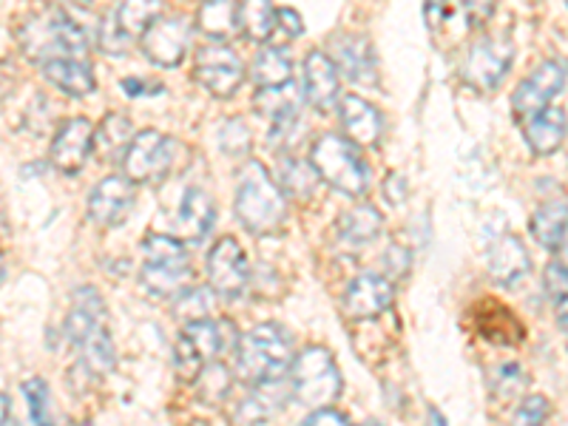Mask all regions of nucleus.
Listing matches in <instances>:
<instances>
[{"instance_id":"nucleus-1","label":"nucleus","mask_w":568,"mask_h":426,"mask_svg":"<svg viewBox=\"0 0 568 426\" xmlns=\"http://www.w3.org/2000/svg\"><path fill=\"white\" fill-rule=\"evenodd\" d=\"M65 338L80 353V364L91 375H105L114 369L116 349L105 327V302L91 284L74 291L71 313L65 318Z\"/></svg>"},{"instance_id":"nucleus-2","label":"nucleus","mask_w":568,"mask_h":426,"mask_svg":"<svg viewBox=\"0 0 568 426\" xmlns=\"http://www.w3.org/2000/svg\"><path fill=\"white\" fill-rule=\"evenodd\" d=\"M236 220L253 236H273L287 222V200L284 191L262 162L251 160L236 180V200H233Z\"/></svg>"},{"instance_id":"nucleus-3","label":"nucleus","mask_w":568,"mask_h":426,"mask_svg":"<svg viewBox=\"0 0 568 426\" xmlns=\"http://www.w3.org/2000/svg\"><path fill=\"white\" fill-rule=\"evenodd\" d=\"M18 43L32 63L43 65L54 58H83L89 52V38L78 20L60 7H45L32 12L18 29Z\"/></svg>"},{"instance_id":"nucleus-4","label":"nucleus","mask_w":568,"mask_h":426,"mask_svg":"<svg viewBox=\"0 0 568 426\" xmlns=\"http://www.w3.org/2000/svg\"><path fill=\"white\" fill-rule=\"evenodd\" d=\"M293 338L276 322L258 324L236 342V373L247 384H278L291 373Z\"/></svg>"},{"instance_id":"nucleus-5","label":"nucleus","mask_w":568,"mask_h":426,"mask_svg":"<svg viewBox=\"0 0 568 426\" xmlns=\"http://www.w3.org/2000/svg\"><path fill=\"white\" fill-rule=\"evenodd\" d=\"M142 287L156 298L176 296L191 282V258L185 242L171 233H149L142 242Z\"/></svg>"},{"instance_id":"nucleus-6","label":"nucleus","mask_w":568,"mask_h":426,"mask_svg":"<svg viewBox=\"0 0 568 426\" xmlns=\"http://www.w3.org/2000/svg\"><path fill=\"white\" fill-rule=\"evenodd\" d=\"M311 165L318 180L327 182L347 196L364 194L369 187L367 162L358 154V145L338 134H324L311 149Z\"/></svg>"},{"instance_id":"nucleus-7","label":"nucleus","mask_w":568,"mask_h":426,"mask_svg":"<svg viewBox=\"0 0 568 426\" xmlns=\"http://www.w3.org/2000/svg\"><path fill=\"white\" fill-rule=\"evenodd\" d=\"M291 378L293 398L304 407H329L342 395V373L333 353L324 347H307L293 355Z\"/></svg>"},{"instance_id":"nucleus-8","label":"nucleus","mask_w":568,"mask_h":426,"mask_svg":"<svg viewBox=\"0 0 568 426\" xmlns=\"http://www.w3.org/2000/svg\"><path fill=\"white\" fill-rule=\"evenodd\" d=\"M176 162V142L162 131H140L123 151V174L134 185H160L171 176Z\"/></svg>"},{"instance_id":"nucleus-9","label":"nucleus","mask_w":568,"mask_h":426,"mask_svg":"<svg viewBox=\"0 0 568 426\" xmlns=\"http://www.w3.org/2000/svg\"><path fill=\"white\" fill-rule=\"evenodd\" d=\"M227 324L231 322H213V318L187 324L185 333H182L174 349V369L182 382L194 384L200 369L205 367V364L211 362L213 355L220 353L222 347H225Z\"/></svg>"},{"instance_id":"nucleus-10","label":"nucleus","mask_w":568,"mask_h":426,"mask_svg":"<svg viewBox=\"0 0 568 426\" xmlns=\"http://www.w3.org/2000/svg\"><path fill=\"white\" fill-rule=\"evenodd\" d=\"M194 78L213 98H233L245 80V65L231 45L213 43L200 49L194 58Z\"/></svg>"},{"instance_id":"nucleus-11","label":"nucleus","mask_w":568,"mask_h":426,"mask_svg":"<svg viewBox=\"0 0 568 426\" xmlns=\"http://www.w3.org/2000/svg\"><path fill=\"white\" fill-rule=\"evenodd\" d=\"M207 282L211 291L220 296L236 298L247 291L251 282V265H247V253L233 236H222L207 253Z\"/></svg>"},{"instance_id":"nucleus-12","label":"nucleus","mask_w":568,"mask_h":426,"mask_svg":"<svg viewBox=\"0 0 568 426\" xmlns=\"http://www.w3.org/2000/svg\"><path fill=\"white\" fill-rule=\"evenodd\" d=\"M511 58H515V49L506 38H486L480 43H475L469 49L464 60V74L466 83L478 91H495L497 85L504 83V78L511 69Z\"/></svg>"},{"instance_id":"nucleus-13","label":"nucleus","mask_w":568,"mask_h":426,"mask_svg":"<svg viewBox=\"0 0 568 426\" xmlns=\"http://www.w3.org/2000/svg\"><path fill=\"white\" fill-rule=\"evenodd\" d=\"M142 52L160 69H176L185 60L191 43V23L180 14L174 18H156L151 29L142 34Z\"/></svg>"},{"instance_id":"nucleus-14","label":"nucleus","mask_w":568,"mask_h":426,"mask_svg":"<svg viewBox=\"0 0 568 426\" xmlns=\"http://www.w3.org/2000/svg\"><path fill=\"white\" fill-rule=\"evenodd\" d=\"M562 91H566V65H562V60L540 63L524 83L517 85L515 100H511L517 120H524V116L555 103V98H560Z\"/></svg>"},{"instance_id":"nucleus-15","label":"nucleus","mask_w":568,"mask_h":426,"mask_svg":"<svg viewBox=\"0 0 568 426\" xmlns=\"http://www.w3.org/2000/svg\"><path fill=\"white\" fill-rule=\"evenodd\" d=\"M134 182L125 176H105L89 194V220L98 227H120L134 207Z\"/></svg>"},{"instance_id":"nucleus-16","label":"nucleus","mask_w":568,"mask_h":426,"mask_svg":"<svg viewBox=\"0 0 568 426\" xmlns=\"http://www.w3.org/2000/svg\"><path fill=\"white\" fill-rule=\"evenodd\" d=\"M94 151V129L85 116H71L58 129L52 140L54 169L65 176H74L85 169Z\"/></svg>"},{"instance_id":"nucleus-17","label":"nucleus","mask_w":568,"mask_h":426,"mask_svg":"<svg viewBox=\"0 0 568 426\" xmlns=\"http://www.w3.org/2000/svg\"><path fill=\"white\" fill-rule=\"evenodd\" d=\"M256 111L262 116H267L273 123V142L282 140V145L287 142V136L298 129V111H302V91L293 80L282 85H271V89H258L256 100H253Z\"/></svg>"},{"instance_id":"nucleus-18","label":"nucleus","mask_w":568,"mask_h":426,"mask_svg":"<svg viewBox=\"0 0 568 426\" xmlns=\"http://www.w3.org/2000/svg\"><path fill=\"white\" fill-rule=\"evenodd\" d=\"M395 298V287L389 278L378 276V273H362L358 278L347 284L344 293V311L353 322H364V318L382 316L389 311V304Z\"/></svg>"},{"instance_id":"nucleus-19","label":"nucleus","mask_w":568,"mask_h":426,"mask_svg":"<svg viewBox=\"0 0 568 426\" xmlns=\"http://www.w3.org/2000/svg\"><path fill=\"white\" fill-rule=\"evenodd\" d=\"M338 69L333 63V58L324 52H311L304 58V100L313 105L316 111H329L338 100Z\"/></svg>"},{"instance_id":"nucleus-20","label":"nucleus","mask_w":568,"mask_h":426,"mask_svg":"<svg viewBox=\"0 0 568 426\" xmlns=\"http://www.w3.org/2000/svg\"><path fill=\"white\" fill-rule=\"evenodd\" d=\"M338 114H342V125L347 131V140L358 149H375L384 136V116L382 111L369 105L364 98H355L347 94L338 105Z\"/></svg>"},{"instance_id":"nucleus-21","label":"nucleus","mask_w":568,"mask_h":426,"mask_svg":"<svg viewBox=\"0 0 568 426\" xmlns=\"http://www.w3.org/2000/svg\"><path fill=\"white\" fill-rule=\"evenodd\" d=\"M520 125H524V136L535 154H557L562 149V142H566V111L560 105L549 103L546 109L524 116Z\"/></svg>"},{"instance_id":"nucleus-22","label":"nucleus","mask_w":568,"mask_h":426,"mask_svg":"<svg viewBox=\"0 0 568 426\" xmlns=\"http://www.w3.org/2000/svg\"><path fill=\"white\" fill-rule=\"evenodd\" d=\"M333 63L358 85H375V52L362 34H338L333 43Z\"/></svg>"},{"instance_id":"nucleus-23","label":"nucleus","mask_w":568,"mask_h":426,"mask_svg":"<svg viewBox=\"0 0 568 426\" xmlns=\"http://www.w3.org/2000/svg\"><path fill=\"white\" fill-rule=\"evenodd\" d=\"M489 276L491 282L504 284V287H511L517 284L520 278L529 273L531 267V258L529 251L524 247V242L517 240V236H500V240L491 242L489 247Z\"/></svg>"},{"instance_id":"nucleus-24","label":"nucleus","mask_w":568,"mask_h":426,"mask_svg":"<svg viewBox=\"0 0 568 426\" xmlns=\"http://www.w3.org/2000/svg\"><path fill=\"white\" fill-rule=\"evenodd\" d=\"M213 220H216V207H213L211 196L202 187H187L185 196H182L180 216H176V231H180L176 240L194 242L196 245V242L207 236Z\"/></svg>"},{"instance_id":"nucleus-25","label":"nucleus","mask_w":568,"mask_h":426,"mask_svg":"<svg viewBox=\"0 0 568 426\" xmlns=\"http://www.w3.org/2000/svg\"><path fill=\"white\" fill-rule=\"evenodd\" d=\"M45 80L69 98H85L94 91V71L80 58H54L43 63Z\"/></svg>"},{"instance_id":"nucleus-26","label":"nucleus","mask_w":568,"mask_h":426,"mask_svg":"<svg viewBox=\"0 0 568 426\" xmlns=\"http://www.w3.org/2000/svg\"><path fill=\"white\" fill-rule=\"evenodd\" d=\"M382 231H384L382 213L369 205L353 207V211H347L342 220H338V240H342V245L349 247V251L367 247L369 242H375L378 236H382Z\"/></svg>"},{"instance_id":"nucleus-27","label":"nucleus","mask_w":568,"mask_h":426,"mask_svg":"<svg viewBox=\"0 0 568 426\" xmlns=\"http://www.w3.org/2000/svg\"><path fill=\"white\" fill-rule=\"evenodd\" d=\"M162 9H165V0H123L111 12V18H114L120 34L129 43H134V40H140L142 34L149 32L156 18H162Z\"/></svg>"},{"instance_id":"nucleus-28","label":"nucleus","mask_w":568,"mask_h":426,"mask_svg":"<svg viewBox=\"0 0 568 426\" xmlns=\"http://www.w3.org/2000/svg\"><path fill=\"white\" fill-rule=\"evenodd\" d=\"M529 227L537 245L551 253H560L566 247V202L555 200L537 207Z\"/></svg>"},{"instance_id":"nucleus-29","label":"nucleus","mask_w":568,"mask_h":426,"mask_svg":"<svg viewBox=\"0 0 568 426\" xmlns=\"http://www.w3.org/2000/svg\"><path fill=\"white\" fill-rule=\"evenodd\" d=\"M276 9L271 0H240L236 3V32L251 43H265L273 34Z\"/></svg>"},{"instance_id":"nucleus-30","label":"nucleus","mask_w":568,"mask_h":426,"mask_svg":"<svg viewBox=\"0 0 568 426\" xmlns=\"http://www.w3.org/2000/svg\"><path fill=\"white\" fill-rule=\"evenodd\" d=\"M251 78L256 83V89H271V85H282L287 80H293V60L291 54L276 49V45H267L253 58Z\"/></svg>"},{"instance_id":"nucleus-31","label":"nucleus","mask_w":568,"mask_h":426,"mask_svg":"<svg viewBox=\"0 0 568 426\" xmlns=\"http://www.w3.org/2000/svg\"><path fill=\"white\" fill-rule=\"evenodd\" d=\"M196 29L211 40H227L236 32V3L233 0H205L196 12Z\"/></svg>"},{"instance_id":"nucleus-32","label":"nucleus","mask_w":568,"mask_h":426,"mask_svg":"<svg viewBox=\"0 0 568 426\" xmlns=\"http://www.w3.org/2000/svg\"><path fill=\"white\" fill-rule=\"evenodd\" d=\"M318 185V174L311 165V160H296L287 156L282 160V191L296 196V200H311Z\"/></svg>"},{"instance_id":"nucleus-33","label":"nucleus","mask_w":568,"mask_h":426,"mask_svg":"<svg viewBox=\"0 0 568 426\" xmlns=\"http://www.w3.org/2000/svg\"><path fill=\"white\" fill-rule=\"evenodd\" d=\"M213 302H216V293L211 287H182L176 293L174 316L185 324L205 322L213 313Z\"/></svg>"},{"instance_id":"nucleus-34","label":"nucleus","mask_w":568,"mask_h":426,"mask_svg":"<svg viewBox=\"0 0 568 426\" xmlns=\"http://www.w3.org/2000/svg\"><path fill=\"white\" fill-rule=\"evenodd\" d=\"M478 322H480V333L497 344H504L500 333H506V342L509 344L520 342V336H524V327H520V324H517V318L511 316L506 307H500V304H489L486 311H480Z\"/></svg>"},{"instance_id":"nucleus-35","label":"nucleus","mask_w":568,"mask_h":426,"mask_svg":"<svg viewBox=\"0 0 568 426\" xmlns=\"http://www.w3.org/2000/svg\"><path fill=\"white\" fill-rule=\"evenodd\" d=\"M134 131H131V120L123 114H109L100 123V129H94V145L100 149V154L114 156L116 151L123 154L125 145L131 142Z\"/></svg>"},{"instance_id":"nucleus-36","label":"nucleus","mask_w":568,"mask_h":426,"mask_svg":"<svg viewBox=\"0 0 568 426\" xmlns=\"http://www.w3.org/2000/svg\"><path fill=\"white\" fill-rule=\"evenodd\" d=\"M194 384L196 393H200V398L205 400V404H220V400H225L227 393H231L233 378L231 373H227L225 364L207 362L205 367L200 369V375L194 378Z\"/></svg>"},{"instance_id":"nucleus-37","label":"nucleus","mask_w":568,"mask_h":426,"mask_svg":"<svg viewBox=\"0 0 568 426\" xmlns=\"http://www.w3.org/2000/svg\"><path fill=\"white\" fill-rule=\"evenodd\" d=\"M273 387H276V384H258V393H253L251 398L236 409V420H242V424H262V420H271L273 415L282 409V404H273V400H278L276 395H273Z\"/></svg>"},{"instance_id":"nucleus-38","label":"nucleus","mask_w":568,"mask_h":426,"mask_svg":"<svg viewBox=\"0 0 568 426\" xmlns=\"http://www.w3.org/2000/svg\"><path fill=\"white\" fill-rule=\"evenodd\" d=\"M220 149L225 151L227 156H247V154H251L253 134H251V129L245 125V120H240V116L227 120L225 129L220 131Z\"/></svg>"},{"instance_id":"nucleus-39","label":"nucleus","mask_w":568,"mask_h":426,"mask_svg":"<svg viewBox=\"0 0 568 426\" xmlns=\"http://www.w3.org/2000/svg\"><path fill=\"white\" fill-rule=\"evenodd\" d=\"M526 387H529V375H526V369L515 362L504 364V367L491 375V389H495V395H500V398H515V395L524 393Z\"/></svg>"},{"instance_id":"nucleus-40","label":"nucleus","mask_w":568,"mask_h":426,"mask_svg":"<svg viewBox=\"0 0 568 426\" xmlns=\"http://www.w3.org/2000/svg\"><path fill=\"white\" fill-rule=\"evenodd\" d=\"M23 395L29 400V418L34 424H49V387L43 378H29L23 384Z\"/></svg>"},{"instance_id":"nucleus-41","label":"nucleus","mask_w":568,"mask_h":426,"mask_svg":"<svg viewBox=\"0 0 568 426\" xmlns=\"http://www.w3.org/2000/svg\"><path fill=\"white\" fill-rule=\"evenodd\" d=\"M100 49H103L105 54H125L131 49V43L120 34V29H116L111 14H105L103 23H100Z\"/></svg>"},{"instance_id":"nucleus-42","label":"nucleus","mask_w":568,"mask_h":426,"mask_svg":"<svg viewBox=\"0 0 568 426\" xmlns=\"http://www.w3.org/2000/svg\"><path fill=\"white\" fill-rule=\"evenodd\" d=\"M551 407L549 400L542 398V395H531V398H526L520 407H517L515 418L517 424H542V420L549 418Z\"/></svg>"},{"instance_id":"nucleus-43","label":"nucleus","mask_w":568,"mask_h":426,"mask_svg":"<svg viewBox=\"0 0 568 426\" xmlns=\"http://www.w3.org/2000/svg\"><path fill=\"white\" fill-rule=\"evenodd\" d=\"M495 7H497V0H460L466 27H471V29L484 27L486 20L495 14Z\"/></svg>"},{"instance_id":"nucleus-44","label":"nucleus","mask_w":568,"mask_h":426,"mask_svg":"<svg viewBox=\"0 0 568 426\" xmlns=\"http://www.w3.org/2000/svg\"><path fill=\"white\" fill-rule=\"evenodd\" d=\"M273 32L284 34V40L302 38L304 23H302V18H298L296 9H278L276 20H273Z\"/></svg>"},{"instance_id":"nucleus-45","label":"nucleus","mask_w":568,"mask_h":426,"mask_svg":"<svg viewBox=\"0 0 568 426\" xmlns=\"http://www.w3.org/2000/svg\"><path fill=\"white\" fill-rule=\"evenodd\" d=\"M542 284H546V293H549L555 302H562V298H566V265H562V262H551V265L546 267Z\"/></svg>"},{"instance_id":"nucleus-46","label":"nucleus","mask_w":568,"mask_h":426,"mask_svg":"<svg viewBox=\"0 0 568 426\" xmlns=\"http://www.w3.org/2000/svg\"><path fill=\"white\" fill-rule=\"evenodd\" d=\"M384 265H387L389 276H393V278H404L409 273V265H413V256H409L407 247L393 245L387 251V256H384Z\"/></svg>"},{"instance_id":"nucleus-47","label":"nucleus","mask_w":568,"mask_h":426,"mask_svg":"<svg viewBox=\"0 0 568 426\" xmlns=\"http://www.w3.org/2000/svg\"><path fill=\"white\" fill-rule=\"evenodd\" d=\"M120 89H123V94H129V98H145V94H162V91H165L156 80H136V78L123 80Z\"/></svg>"},{"instance_id":"nucleus-48","label":"nucleus","mask_w":568,"mask_h":426,"mask_svg":"<svg viewBox=\"0 0 568 426\" xmlns=\"http://www.w3.org/2000/svg\"><path fill=\"white\" fill-rule=\"evenodd\" d=\"M304 424H349V418L338 409H329V407H318L316 413H311L304 418Z\"/></svg>"},{"instance_id":"nucleus-49","label":"nucleus","mask_w":568,"mask_h":426,"mask_svg":"<svg viewBox=\"0 0 568 426\" xmlns=\"http://www.w3.org/2000/svg\"><path fill=\"white\" fill-rule=\"evenodd\" d=\"M384 194H387V200L393 202V205L404 202V194H407V180L398 174H389L387 185H384Z\"/></svg>"},{"instance_id":"nucleus-50","label":"nucleus","mask_w":568,"mask_h":426,"mask_svg":"<svg viewBox=\"0 0 568 426\" xmlns=\"http://www.w3.org/2000/svg\"><path fill=\"white\" fill-rule=\"evenodd\" d=\"M9 413H12V409H9V398L3 393H0V424H7Z\"/></svg>"},{"instance_id":"nucleus-51","label":"nucleus","mask_w":568,"mask_h":426,"mask_svg":"<svg viewBox=\"0 0 568 426\" xmlns=\"http://www.w3.org/2000/svg\"><path fill=\"white\" fill-rule=\"evenodd\" d=\"M426 12H429V23L435 27V18H438V0H426Z\"/></svg>"},{"instance_id":"nucleus-52","label":"nucleus","mask_w":568,"mask_h":426,"mask_svg":"<svg viewBox=\"0 0 568 426\" xmlns=\"http://www.w3.org/2000/svg\"><path fill=\"white\" fill-rule=\"evenodd\" d=\"M65 3H71V7H80V9H89L94 0H65Z\"/></svg>"},{"instance_id":"nucleus-53","label":"nucleus","mask_w":568,"mask_h":426,"mask_svg":"<svg viewBox=\"0 0 568 426\" xmlns=\"http://www.w3.org/2000/svg\"><path fill=\"white\" fill-rule=\"evenodd\" d=\"M3 276H7V258L0 253V282H3Z\"/></svg>"},{"instance_id":"nucleus-54","label":"nucleus","mask_w":568,"mask_h":426,"mask_svg":"<svg viewBox=\"0 0 568 426\" xmlns=\"http://www.w3.org/2000/svg\"><path fill=\"white\" fill-rule=\"evenodd\" d=\"M433 420H435V424H446V418H440L438 409H433Z\"/></svg>"}]
</instances>
